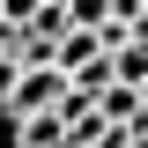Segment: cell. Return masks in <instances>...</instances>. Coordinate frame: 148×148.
<instances>
[{"label": "cell", "instance_id": "cell-1", "mask_svg": "<svg viewBox=\"0 0 148 148\" xmlns=\"http://www.w3.org/2000/svg\"><path fill=\"white\" fill-rule=\"evenodd\" d=\"M59 141V111L45 104V111H22V148H52Z\"/></svg>", "mask_w": 148, "mask_h": 148}, {"label": "cell", "instance_id": "cell-2", "mask_svg": "<svg viewBox=\"0 0 148 148\" xmlns=\"http://www.w3.org/2000/svg\"><path fill=\"white\" fill-rule=\"evenodd\" d=\"M141 15H148V0H141Z\"/></svg>", "mask_w": 148, "mask_h": 148}]
</instances>
